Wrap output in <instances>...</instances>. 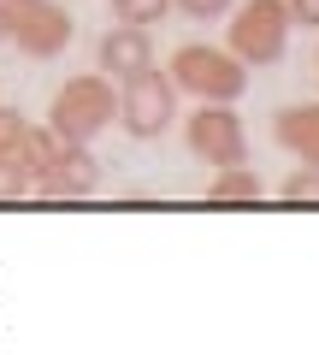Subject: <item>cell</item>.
Segmentation results:
<instances>
[{
	"mask_svg": "<svg viewBox=\"0 0 319 355\" xmlns=\"http://www.w3.org/2000/svg\"><path fill=\"white\" fill-rule=\"evenodd\" d=\"M118 113V95H113V77H71V83L53 89L48 101V130L60 142H95Z\"/></svg>",
	"mask_w": 319,
	"mask_h": 355,
	"instance_id": "1",
	"label": "cell"
},
{
	"mask_svg": "<svg viewBox=\"0 0 319 355\" xmlns=\"http://www.w3.org/2000/svg\"><path fill=\"white\" fill-rule=\"evenodd\" d=\"M172 89H183V95H201V101H237L248 89V71L237 65V53L225 48H207V42H183L178 53H172Z\"/></svg>",
	"mask_w": 319,
	"mask_h": 355,
	"instance_id": "2",
	"label": "cell"
},
{
	"mask_svg": "<svg viewBox=\"0 0 319 355\" xmlns=\"http://www.w3.org/2000/svg\"><path fill=\"white\" fill-rule=\"evenodd\" d=\"M172 119H178V89H172V77H160L154 65L136 71V77H125V89H118V125L136 142L166 137Z\"/></svg>",
	"mask_w": 319,
	"mask_h": 355,
	"instance_id": "3",
	"label": "cell"
},
{
	"mask_svg": "<svg viewBox=\"0 0 319 355\" xmlns=\"http://www.w3.org/2000/svg\"><path fill=\"white\" fill-rule=\"evenodd\" d=\"M0 6H6V42H18L30 60H53L77 36L71 12L60 0H0Z\"/></svg>",
	"mask_w": 319,
	"mask_h": 355,
	"instance_id": "4",
	"label": "cell"
},
{
	"mask_svg": "<svg viewBox=\"0 0 319 355\" xmlns=\"http://www.w3.org/2000/svg\"><path fill=\"white\" fill-rule=\"evenodd\" d=\"M183 142H190L195 160L207 166H243L248 160V137H243V119L230 113L225 101H201L183 125Z\"/></svg>",
	"mask_w": 319,
	"mask_h": 355,
	"instance_id": "5",
	"label": "cell"
},
{
	"mask_svg": "<svg viewBox=\"0 0 319 355\" xmlns=\"http://www.w3.org/2000/svg\"><path fill=\"white\" fill-rule=\"evenodd\" d=\"M284 36H290V12H284V0H248V6H237L230 42H237L243 60L272 65V60L284 53Z\"/></svg>",
	"mask_w": 319,
	"mask_h": 355,
	"instance_id": "6",
	"label": "cell"
},
{
	"mask_svg": "<svg viewBox=\"0 0 319 355\" xmlns=\"http://www.w3.org/2000/svg\"><path fill=\"white\" fill-rule=\"evenodd\" d=\"M30 190L48 196V202H89V196L101 190V160H95L89 142H65L60 160L48 166V178H36Z\"/></svg>",
	"mask_w": 319,
	"mask_h": 355,
	"instance_id": "7",
	"label": "cell"
},
{
	"mask_svg": "<svg viewBox=\"0 0 319 355\" xmlns=\"http://www.w3.org/2000/svg\"><path fill=\"white\" fill-rule=\"evenodd\" d=\"M95 60H101V71L113 77V83H125V77H136V71L154 65V42H148L142 24H113L101 36V48H95Z\"/></svg>",
	"mask_w": 319,
	"mask_h": 355,
	"instance_id": "8",
	"label": "cell"
},
{
	"mask_svg": "<svg viewBox=\"0 0 319 355\" xmlns=\"http://www.w3.org/2000/svg\"><path fill=\"white\" fill-rule=\"evenodd\" d=\"M272 137L284 142L290 154H302L307 166H319V107H284Z\"/></svg>",
	"mask_w": 319,
	"mask_h": 355,
	"instance_id": "9",
	"label": "cell"
},
{
	"mask_svg": "<svg viewBox=\"0 0 319 355\" xmlns=\"http://www.w3.org/2000/svg\"><path fill=\"white\" fill-rule=\"evenodd\" d=\"M60 148H65V142L53 137L48 125H30V130H24V142H18V154H12V160L24 166V178L36 184V178H48V166L60 160Z\"/></svg>",
	"mask_w": 319,
	"mask_h": 355,
	"instance_id": "10",
	"label": "cell"
},
{
	"mask_svg": "<svg viewBox=\"0 0 319 355\" xmlns=\"http://www.w3.org/2000/svg\"><path fill=\"white\" fill-rule=\"evenodd\" d=\"M207 196H213V202H260L255 166H219V184H213Z\"/></svg>",
	"mask_w": 319,
	"mask_h": 355,
	"instance_id": "11",
	"label": "cell"
},
{
	"mask_svg": "<svg viewBox=\"0 0 319 355\" xmlns=\"http://www.w3.org/2000/svg\"><path fill=\"white\" fill-rule=\"evenodd\" d=\"M113 12H118V24H160V18L172 12V0H113Z\"/></svg>",
	"mask_w": 319,
	"mask_h": 355,
	"instance_id": "12",
	"label": "cell"
},
{
	"mask_svg": "<svg viewBox=\"0 0 319 355\" xmlns=\"http://www.w3.org/2000/svg\"><path fill=\"white\" fill-rule=\"evenodd\" d=\"M284 202H319V166H295L290 178L278 184Z\"/></svg>",
	"mask_w": 319,
	"mask_h": 355,
	"instance_id": "13",
	"label": "cell"
},
{
	"mask_svg": "<svg viewBox=\"0 0 319 355\" xmlns=\"http://www.w3.org/2000/svg\"><path fill=\"white\" fill-rule=\"evenodd\" d=\"M24 196H30V178H24V166L0 154V202H24Z\"/></svg>",
	"mask_w": 319,
	"mask_h": 355,
	"instance_id": "14",
	"label": "cell"
},
{
	"mask_svg": "<svg viewBox=\"0 0 319 355\" xmlns=\"http://www.w3.org/2000/svg\"><path fill=\"white\" fill-rule=\"evenodd\" d=\"M24 119H18L12 113V107H0V154H6V160H12V154H18V142H24Z\"/></svg>",
	"mask_w": 319,
	"mask_h": 355,
	"instance_id": "15",
	"label": "cell"
},
{
	"mask_svg": "<svg viewBox=\"0 0 319 355\" xmlns=\"http://www.w3.org/2000/svg\"><path fill=\"white\" fill-rule=\"evenodd\" d=\"M172 6H183L190 18H219V12H230V0H172Z\"/></svg>",
	"mask_w": 319,
	"mask_h": 355,
	"instance_id": "16",
	"label": "cell"
},
{
	"mask_svg": "<svg viewBox=\"0 0 319 355\" xmlns=\"http://www.w3.org/2000/svg\"><path fill=\"white\" fill-rule=\"evenodd\" d=\"M295 18L302 24H319V0H295Z\"/></svg>",
	"mask_w": 319,
	"mask_h": 355,
	"instance_id": "17",
	"label": "cell"
},
{
	"mask_svg": "<svg viewBox=\"0 0 319 355\" xmlns=\"http://www.w3.org/2000/svg\"><path fill=\"white\" fill-rule=\"evenodd\" d=\"M0 42H6V6H0Z\"/></svg>",
	"mask_w": 319,
	"mask_h": 355,
	"instance_id": "18",
	"label": "cell"
}]
</instances>
